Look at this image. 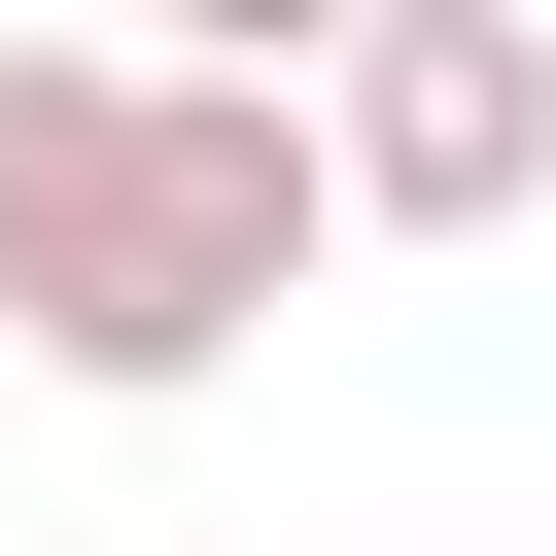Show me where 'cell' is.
<instances>
[{
    "label": "cell",
    "mask_w": 556,
    "mask_h": 556,
    "mask_svg": "<svg viewBox=\"0 0 556 556\" xmlns=\"http://www.w3.org/2000/svg\"><path fill=\"white\" fill-rule=\"evenodd\" d=\"M313 174H348V243H521L556 208V0H348Z\"/></svg>",
    "instance_id": "obj_2"
},
{
    "label": "cell",
    "mask_w": 556,
    "mask_h": 556,
    "mask_svg": "<svg viewBox=\"0 0 556 556\" xmlns=\"http://www.w3.org/2000/svg\"><path fill=\"white\" fill-rule=\"evenodd\" d=\"M313 278H348L313 70H208V35H0V348H35V382L174 417V382H243Z\"/></svg>",
    "instance_id": "obj_1"
},
{
    "label": "cell",
    "mask_w": 556,
    "mask_h": 556,
    "mask_svg": "<svg viewBox=\"0 0 556 556\" xmlns=\"http://www.w3.org/2000/svg\"><path fill=\"white\" fill-rule=\"evenodd\" d=\"M104 35H208V70H313L348 0H104Z\"/></svg>",
    "instance_id": "obj_3"
}]
</instances>
